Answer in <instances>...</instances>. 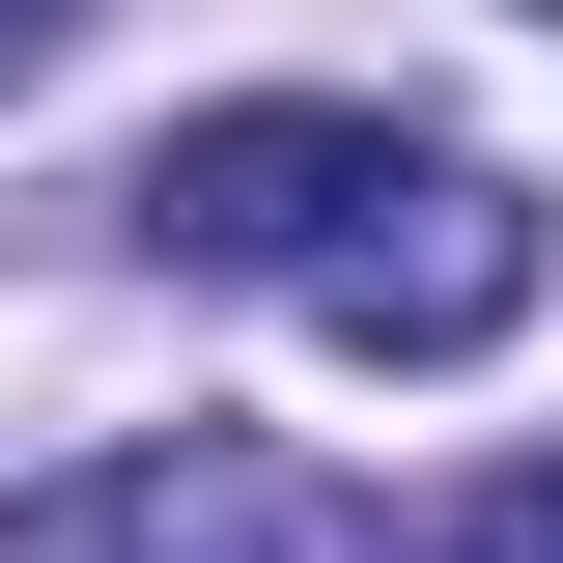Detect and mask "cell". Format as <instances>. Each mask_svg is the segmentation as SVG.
<instances>
[{"label": "cell", "instance_id": "cell-1", "mask_svg": "<svg viewBox=\"0 0 563 563\" xmlns=\"http://www.w3.org/2000/svg\"><path fill=\"white\" fill-rule=\"evenodd\" d=\"M395 169H422L395 113H310V85H254V113H169V141H141V254H169V282H310L366 198H395Z\"/></svg>", "mask_w": 563, "mask_h": 563}, {"label": "cell", "instance_id": "cell-2", "mask_svg": "<svg viewBox=\"0 0 563 563\" xmlns=\"http://www.w3.org/2000/svg\"><path fill=\"white\" fill-rule=\"evenodd\" d=\"M0 563H366V507L310 479V451H225V422H169V451H85V479L0 507Z\"/></svg>", "mask_w": 563, "mask_h": 563}, {"label": "cell", "instance_id": "cell-3", "mask_svg": "<svg viewBox=\"0 0 563 563\" xmlns=\"http://www.w3.org/2000/svg\"><path fill=\"white\" fill-rule=\"evenodd\" d=\"M310 310H339L366 366H479L507 310H536V198H507V169H451V141H422L395 198H366L339 254H310Z\"/></svg>", "mask_w": 563, "mask_h": 563}, {"label": "cell", "instance_id": "cell-4", "mask_svg": "<svg viewBox=\"0 0 563 563\" xmlns=\"http://www.w3.org/2000/svg\"><path fill=\"white\" fill-rule=\"evenodd\" d=\"M422 563H563V451H507V479L451 507V536H422Z\"/></svg>", "mask_w": 563, "mask_h": 563}, {"label": "cell", "instance_id": "cell-5", "mask_svg": "<svg viewBox=\"0 0 563 563\" xmlns=\"http://www.w3.org/2000/svg\"><path fill=\"white\" fill-rule=\"evenodd\" d=\"M57 29H85V0H0V85H29V57H57Z\"/></svg>", "mask_w": 563, "mask_h": 563}, {"label": "cell", "instance_id": "cell-6", "mask_svg": "<svg viewBox=\"0 0 563 563\" xmlns=\"http://www.w3.org/2000/svg\"><path fill=\"white\" fill-rule=\"evenodd\" d=\"M536 29H563V0H536Z\"/></svg>", "mask_w": 563, "mask_h": 563}]
</instances>
